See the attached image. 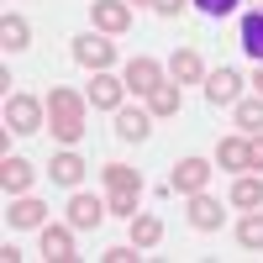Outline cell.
Returning <instances> with one entry per match:
<instances>
[{
  "label": "cell",
  "mask_w": 263,
  "mask_h": 263,
  "mask_svg": "<svg viewBox=\"0 0 263 263\" xmlns=\"http://www.w3.org/2000/svg\"><path fill=\"white\" fill-rule=\"evenodd\" d=\"M84 111H90V100L79 90H69V84H53L48 90V126H53V137L63 147H74L84 137Z\"/></svg>",
  "instance_id": "6da1fadb"
},
{
  "label": "cell",
  "mask_w": 263,
  "mask_h": 263,
  "mask_svg": "<svg viewBox=\"0 0 263 263\" xmlns=\"http://www.w3.org/2000/svg\"><path fill=\"white\" fill-rule=\"evenodd\" d=\"M6 126L21 132V137H32V132L48 126V100H32V95H6Z\"/></svg>",
  "instance_id": "7a4b0ae2"
},
{
  "label": "cell",
  "mask_w": 263,
  "mask_h": 263,
  "mask_svg": "<svg viewBox=\"0 0 263 263\" xmlns=\"http://www.w3.org/2000/svg\"><path fill=\"white\" fill-rule=\"evenodd\" d=\"M74 63H84V69H111L116 63V42H105L100 32H84V37H74Z\"/></svg>",
  "instance_id": "3957f363"
},
{
  "label": "cell",
  "mask_w": 263,
  "mask_h": 263,
  "mask_svg": "<svg viewBox=\"0 0 263 263\" xmlns=\"http://www.w3.org/2000/svg\"><path fill=\"white\" fill-rule=\"evenodd\" d=\"M211 163L205 158H179V163H174V179H168V190H179V195H200L205 184H211Z\"/></svg>",
  "instance_id": "277c9868"
},
{
  "label": "cell",
  "mask_w": 263,
  "mask_h": 263,
  "mask_svg": "<svg viewBox=\"0 0 263 263\" xmlns=\"http://www.w3.org/2000/svg\"><path fill=\"white\" fill-rule=\"evenodd\" d=\"M84 100L95 105V111H121V100H126V79H111V74H95L90 79V90H84Z\"/></svg>",
  "instance_id": "5b68a950"
},
{
  "label": "cell",
  "mask_w": 263,
  "mask_h": 263,
  "mask_svg": "<svg viewBox=\"0 0 263 263\" xmlns=\"http://www.w3.org/2000/svg\"><path fill=\"white\" fill-rule=\"evenodd\" d=\"M90 16H95V27L105 37H121L132 27V6H126V0H90Z\"/></svg>",
  "instance_id": "8992f818"
},
{
  "label": "cell",
  "mask_w": 263,
  "mask_h": 263,
  "mask_svg": "<svg viewBox=\"0 0 263 263\" xmlns=\"http://www.w3.org/2000/svg\"><path fill=\"white\" fill-rule=\"evenodd\" d=\"M121 79H126V90H132V95H153V90L163 84V63H158V58H132Z\"/></svg>",
  "instance_id": "52a82bcc"
},
{
  "label": "cell",
  "mask_w": 263,
  "mask_h": 263,
  "mask_svg": "<svg viewBox=\"0 0 263 263\" xmlns=\"http://www.w3.org/2000/svg\"><path fill=\"white\" fill-rule=\"evenodd\" d=\"M237 90H242V74L237 69H211L205 74V100L211 105H237Z\"/></svg>",
  "instance_id": "ba28073f"
},
{
  "label": "cell",
  "mask_w": 263,
  "mask_h": 263,
  "mask_svg": "<svg viewBox=\"0 0 263 263\" xmlns=\"http://www.w3.org/2000/svg\"><path fill=\"white\" fill-rule=\"evenodd\" d=\"M32 179H37V168H32L27 158H11V153L0 158V190H6V195H27Z\"/></svg>",
  "instance_id": "9c48e42d"
},
{
  "label": "cell",
  "mask_w": 263,
  "mask_h": 263,
  "mask_svg": "<svg viewBox=\"0 0 263 263\" xmlns=\"http://www.w3.org/2000/svg\"><path fill=\"white\" fill-rule=\"evenodd\" d=\"M105 211H111V205L95 200V195H74V200H69V227L74 232H90V227L105 221Z\"/></svg>",
  "instance_id": "30bf717a"
},
{
  "label": "cell",
  "mask_w": 263,
  "mask_h": 263,
  "mask_svg": "<svg viewBox=\"0 0 263 263\" xmlns=\"http://www.w3.org/2000/svg\"><path fill=\"white\" fill-rule=\"evenodd\" d=\"M221 200H211V195L200 190V195H190V227L195 232H221Z\"/></svg>",
  "instance_id": "8fae6325"
},
{
  "label": "cell",
  "mask_w": 263,
  "mask_h": 263,
  "mask_svg": "<svg viewBox=\"0 0 263 263\" xmlns=\"http://www.w3.org/2000/svg\"><path fill=\"white\" fill-rule=\"evenodd\" d=\"M42 258L48 263H74V232L69 227H42Z\"/></svg>",
  "instance_id": "7c38bea8"
},
{
  "label": "cell",
  "mask_w": 263,
  "mask_h": 263,
  "mask_svg": "<svg viewBox=\"0 0 263 263\" xmlns=\"http://www.w3.org/2000/svg\"><path fill=\"white\" fill-rule=\"evenodd\" d=\"M216 168H227V174H248V132L221 137V147H216Z\"/></svg>",
  "instance_id": "4fadbf2b"
},
{
  "label": "cell",
  "mask_w": 263,
  "mask_h": 263,
  "mask_svg": "<svg viewBox=\"0 0 263 263\" xmlns=\"http://www.w3.org/2000/svg\"><path fill=\"white\" fill-rule=\"evenodd\" d=\"M147 132H153V111H132V105L116 111V137L121 142H142Z\"/></svg>",
  "instance_id": "5bb4252c"
},
{
  "label": "cell",
  "mask_w": 263,
  "mask_h": 263,
  "mask_svg": "<svg viewBox=\"0 0 263 263\" xmlns=\"http://www.w3.org/2000/svg\"><path fill=\"white\" fill-rule=\"evenodd\" d=\"M168 74H174V84H200L205 79V63H200L195 48H179V53L168 58Z\"/></svg>",
  "instance_id": "9a60e30c"
},
{
  "label": "cell",
  "mask_w": 263,
  "mask_h": 263,
  "mask_svg": "<svg viewBox=\"0 0 263 263\" xmlns=\"http://www.w3.org/2000/svg\"><path fill=\"white\" fill-rule=\"evenodd\" d=\"M227 200H232L237 211H258V205H263V179H258V174H237Z\"/></svg>",
  "instance_id": "2e32d148"
},
{
  "label": "cell",
  "mask_w": 263,
  "mask_h": 263,
  "mask_svg": "<svg viewBox=\"0 0 263 263\" xmlns=\"http://www.w3.org/2000/svg\"><path fill=\"white\" fill-rule=\"evenodd\" d=\"M6 216H11V227H42V221H48V205L32 200V195H16Z\"/></svg>",
  "instance_id": "e0dca14e"
},
{
  "label": "cell",
  "mask_w": 263,
  "mask_h": 263,
  "mask_svg": "<svg viewBox=\"0 0 263 263\" xmlns=\"http://www.w3.org/2000/svg\"><path fill=\"white\" fill-rule=\"evenodd\" d=\"M48 174H53V184H69V190H74V184L84 179V158H79L74 147H63L58 158H53V168H48Z\"/></svg>",
  "instance_id": "ac0fdd59"
},
{
  "label": "cell",
  "mask_w": 263,
  "mask_h": 263,
  "mask_svg": "<svg viewBox=\"0 0 263 263\" xmlns=\"http://www.w3.org/2000/svg\"><path fill=\"white\" fill-rule=\"evenodd\" d=\"M158 237H163V221H158V216H147V211L132 216V242H137L142 253H147V248H158Z\"/></svg>",
  "instance_id": "d6986e66"
},
{
  "label": "cell",
  "mask_w": 263,
  "mask_h": 263,
  "mask_svg": "<svg viewBox=\"0 0 263 263\" xmlns=\"http://www.w3.org/2000/svg\"><path fill=\"white\" fill-rule=\"evenodd\" d=\"M242 53L253 63H263V11H248L242 16Z\"/></svg>",
  "instance_id": "ffe728a7"
},
{
  "label": "cell",
  "mask_w": 263,
  "mask_h": 263,
  "mask_svg": "<svg viewBox=\"0 0 263 263\" xmlns=\"http://www.w3.org/2000/svg\"><path fill=\"white\" fill-rule=\"evenodd\" d=\"M147 111L158 116V121H168V116H179V84H158V90L147 95Z\"/></svg>",
  "instance_id": "44dd1931"
},
{
  "label": "cell",
  "mask_w": 263,
  "mask_h": 263,
  "mask_svg": "<svg viewBox=\"0 0 263 263\" xmlns=\"http://www.w3.org/2000/svg\"><path fill=\"white\" fill-rule=\"evenodd\" d=\"M0 42H6V53H21L32 42V27L21 16H6V21H0Z\"/></svg>",
  "instance_id": "7402d4cb"
},
{
  "label": "cell",
  "mask_w": 263,
  "mask_h": 263,
  "mask_svg": "<svg viewBox=\"0 0 263 263\" xmlns=\"http://www.w3.org/2000/svg\"><path fill=\"white\" fill-rule=\"evenodd\" d=\"M100 179H105V190H142V174L126 168V163H105Z\"/></svg>",
  "instance_id": "603a6c76"
},
{
  "label": "cell",
  "mask_w": 263,
  "mask_h": 263,
  "mask_svg": "<svg viewBox=\"0 0 263 263\" xmlns=\"http://www.w3.org/2000/svg\"><path fill=\"white\" fill-rule=\"evenodd\" d=\"M237 132H248V137H253V132H263V95L258 100H237Z\"/></svg>",
  "instance_id": "cb8c5ba5"
},
{
  "label": "cell",
  "mask_w": 263,
  "mask_h": 263,
  "mask_svg": "<svg viewBox=\"0 0 263 263\" xmlns=\"http://www.w3.org/2000/svg\"><path fill=\"white\" fill-rule=\"evenodd\" d=\"M237 242H242V248H263V205L237 221Z\"/></svg>",
  "instance_id": "d4e9b609"
},
{
  "label": "cell",
  "mask_w": 263,
  "mask_h": 263,
  "mask_svg": "<svg viewBox=\"0 0 263 263\" xmlns=\"http://www.w3.org/2000/svg\"><path fill=\"white\" fill-rule=\"evenodd\" d=\"M137 195H142V190H111V200H105V205H111L116 216H137Z\"/></svg>",
  "instance_id": "484cf974"
},
{
  "label": "cell",
  "mask_w": 263,
  "mask_h": 263,
  "mask_svg": "<svg viewBox=\"0 0 263 263\" xmlns=\"http://www.w3.org/2000/svg\"><path fill=\"white\" fill-rule=\"evenodd\" d=\"M248 174H263V132L248 137Z\"/></svg>",
  "instance_id": "4316f807"
},
{
  "label": "cell",
  "mask_w": 263,
  "mask_h": 263,
  "mask_svg": "<svg viewBox=\"0 0 263 263\" xmlns=\"http://www.w3.org/2000/svg\"><path fill=\"white\" fill-rule=\"evenodd\" d=\"M195 6H200L205 16H232V11H237V0H195Z\"/></svg>",
  "instance_id": "83f0119b"
},
{
  "label": "cell",
  "mask_w": 263,
  "mask_h": 263,
  "mask_svg": "<svg viewBox=\"0 0 263 263\" xmlns=\"http://www.w3.org/2000/svg\"><path fill=\"white\" fill-rule=\"evenodd\" d=\"M142 248L137 242H126V248H111V253H105V263H132V258H137Z\"/></svg>",
  "instance_id": "f1b7e54d"
},
{
  "label": "cell",
  "mask_w": 263,
  "mask_h": 263,
  "mask_svg": "<svg viewBox=\"0 0 263 263\" xmlns=\"http://www.w3.org/2000/svg\"><path fill=\"white\" fill-rule=\"evenodd\" d=\"M190 6V0H153V11H158V16H179Z\"/></svg>",
  "instance_id": "f546056e"
},
{
  "label": "cell",
  "mask_w": 263,
  "mask_h": 263,
  "mask_svg": "<svg viewBox=\"0 0 263 263\" xmlns=\"http://www.w3.org/2000/svg\"><path fill=\"white\" fill-rule=\"evenodd\" d=\"M253 84H258V95H263V63H258V74H253Z\"/></svg>",
  "instance_id": "4dcf8cb0"
},
{
  "label": "cell",
  "mask_w": 263,
  "mask_h": 263,
  "mask_svg": "<svg viewBox=\"0 0 263 263\" xmlns=\"http://www.w3.org/2000/svg\"><path fill=\"white\" fill-rule=\"evenodd\" d=\"M126 6H132V0H126ZM137 6H142V0H137ZM147 6H153V0H147Z\"/></svg>",
  "instance_id": "1f68e13d"
},
{
  "label": "cell",
  "mask_w": 263,
  "mask_h": 263,
  "mask_svg": "<svg viewBox=\"0 0 263 263\" xmlns=\"http://www.w3.org/2000/svg\"><path fill=\"white\" fill-rule=\"evenodd\" d=\"M253 6H258V11H263V0H253Z\"/></svg>",
  "instance_id": "d6a6232c"
}]
</instances>
